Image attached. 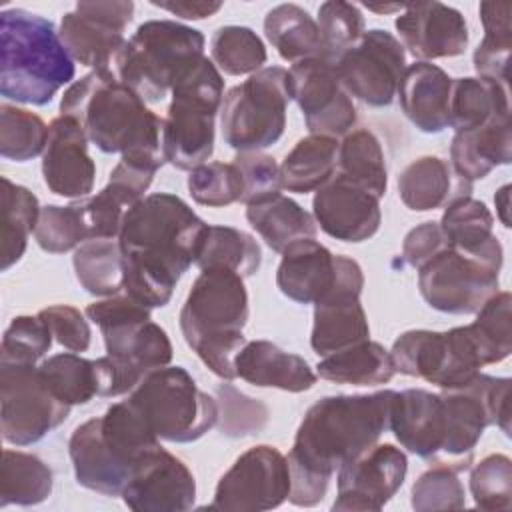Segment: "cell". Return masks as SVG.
<instances>
[{"label": "cell", "mask_w": 512, "mask_h": 512, "mask_svg": "<svg viewBox=\"0 0 512 512\" xmlns=\"http://www.w3.org/2000/svg\"><path fill=\"white\" fill-rule=\"evenodd\" d=\"M234 368L236 378L252 386L294 394L310 390L318 378L302 356L286 352L270 340L246 342L234 358Z\"/></svg>", "instance_id": "obj_28"}, {"label": "cell", "mask_w": 512, "mask_h": 512, "mask_svg": "<svg viewBox=\"0 0 512 512\" xmlns=\"http://www.w3.org/2000/svg\"><path fill=\"white\" fill-rule=\"evenodd\" d=\"M440 226L452 248L502 266L504 250L494 234V216L482 200L472 196L452 200L444 206Z\"/></svg>", "instance_id": "obj_32"}, {"label": "cell", "mask_w": 512, "mask_h": 512, "mask_svg": "<svg viewBox=\"0 0 512 512\" xmlns=\"http://www.w3.org/2000/svg\"><path fill=\"white\" fill-rule=\"evenodd\" d=\"M394 374L390 352L370 338L328 354L316 364V376L336 384L378 386L388 384Z\"/></svg>", "instance_id": "obj_35"}, {"label": "cell", "mask_w": 512, "mask_h": 512, "mask_svg": "<svg viewBox=\"0 0 512 512\" xmlns=\"http://www.w3.org/2000/svg\"><path fill=\"white\" fill-rule=\"evenodd\" d=\"M88 136L72 116H56L48 124V142L42 152V178L48 190L62 198L90 196L96 164L88 154Z\"/></svg>", "instance_id": "obj_23"}, {"label": "cell", "mask_w": 512, "mask_h": 512, "mask_svg": "<svg viewBox=\"0 0 512 512\" xmlns=\"http://www.w3.org/2000/svg\"><path fill=\"white\" fill-rule=\"evenodd\" d=\"M188 192L196 204L222 208L240 202L244 176L234 162H204L188 172Z\"/></svg>", "instance_id": "obj_48"}, {"label": "cell", "mask_w": 512, "mask_h": 512, "mask_svg": "<svg viewBox=\"0 0 512 512\" xmlns=\"http://www.w3.org/2000/svg\"><path fill=\"white\" fill-rule=\"evenodd\" d=\"M312 216L324 234L352 244L370 240L382 224L380 200L338 174L316 190Z\"/></svg>", "instance_id": "obj_24"}, {"label": "cell", "mask_w": 512, "mask_h": 512, "mask_svg": "<svg viewBox=\"0 0 512 512\" xmlns=\"http://www.w3.org/2000/svg\"><path fill=\"white\" fill-rule=\"evenodd\" d=\"M494 204H496V216L500 218L504 228H510V184H504L498 188L494 194Z\"/></svg>", "instance_id": "obj_59"}, {"label": "cell", "mask_w": 512, "mask_h": 512, "mask_svg": "<svg viewBox=\"0 0 512 512\" xmlns=\"http://www.w3.org/2000/svg\"><path fill=\"white\" fill-rule=\"evenodd\" d=\"M250 306L244 278L230 270H200L180 308L186 344L220 380H234V358L246 344Z\"/></svg>", "instance_id": "obj_4"}, {"label": "cell", "mask_w": 512, "mask_h": 512, "mask_svg": "<svg viewBox=\"0 0 512 512\" xmlns=\"http://www.w3.org/2000/svg\"><path fill=\"white\" fill-rule=\"evenodd\" d=\"M234 164L244 176V196L242 204H254L280 194V164L264 152H238Z\"/></svg>", "instance_id": "obj_54"}, {"label": "cell", "mask_w": 512, "mask_h": 512, "mask_svg": "<svg viewBox=\"0 0 512 512\" xmlns=\"http://www.w3.org/2000/svg\"><path fill=\"white\" fill-rule=\"evenodd\" d=\"M408 458L394 444H372L336 470L332 510L378 512L402 488Z\"/></svg>", "instance_id": "obj_19"}, {"label": "cell", "mask_w": 512, "mask_h": 512, "mask_svg": "<svg viewBox=\"0 0 512 512\" xmlns=\"http://www.w3.org/2000/svg\"><path fill=\"white\" fill-rule=\"evenodd\" d=\"M134 18L130 0L78 2L72 12L60 20V40L74 62L100 70L112 68V62L124 46V30Z\"/></svg>", "instance_id": "obj_18"}, {"label": "cell", "mask_w": 512, "mask_h": 512, "mask_svg": "<svg viewBox=\"0 0 512 512\" xmlns=\"http://www.w3.org/2000/svg\"><path fill=\"white\" fill-rule=\"evenodd\" d=\"M500 270L502 266L448 246L418 268V290L438 312L476 314L498 292Z\"/></svg>", "instance_id": "obj_14"}, {"label": "cell", "mask_w": 512, "mask_h": 512, "mask_svg": "<svg viewBox=\"0 0 512 512\" xmlns=\"http://www.w3.org/2000/svg\"><path fill=\"white\" fill-rule=\"evenodd\" d=\"M38 370L54 396L68 406L88 404L98 396L96 360L82 358L76 352H60L44 358Z\"/></svg>", "instance_id": "obj_44"}, {"label": "cell", "mask_w": 512, "mask_h": 512, "mask_svg": "<svg viewBox=\"0 0 512 512\" xmlns=\"http://www.w3.org/2000/svg\"><path fill=\"white\" fill-rule=\"evenodd\" d=\"M206 228L180 196L152 192L126 212L118 242L124 258L164 268L180 280L196 264Z\"/></svg>", "instance_id": "obj_5"}, {"label": "cell", "mask_w": 512, "mask_h": 512, "mask_svg": "<svg viewBox=\"0 0 512 512\" xmlns=\"http://www.w3.org/2000/svg\"><path fill=\"white\" fill-rule=\"evenodd\" d=\"M388 352L396 372L422 378L442 390L468 384L486 366L468 324L444 332L406 330Z\"/></svg>", "instance_id": "obj_11"}, {"label": "cell", "mask_w": 512, "mask_h": 512, "mask_svg": "<svg viewBox=\"0 0 512 512\" xmlns=\"http://www.w3.org/2000/svg\"><path fill=\"white\" fill-rule=\"evenodd\" d=\"M470 194L472 182L456 174L450 162L440 156H420L398 174V196L412 212L444 208Z\"/></svg>", "instance_id": "obj_29"}, {"label": "cell", "mask_w": 512, "mask_h": 512, "mask_svg": "<svg viewBox=\"0 0 512 512\" xmlns=\"http://www.w3.org/2000/svg\"><path fill=\"white\" fill-rule=\"evenodd\" d=\"M210 60L228 76L254 74L268 60L262 38L248 26H220L210 38Z\"/></svg>", "instance_id": "obj_45"}, {"label": "cell", "mask_w": 512, "mask_h": 512, "mask_svg": "<svg viewBox=\"0 0 512 512\" xmlns=\"http://www.w3.org/2000/svg\"><path fill=\"white\" fill-rule=\"evenodd\" d=\"M128 402L160 440L176 444L200 440L220 416L218 402L198 388L188 370L170 364L146 372Z\"/></svg>", "instance_id": "obj_8"}, {"label": "cell", "mask_w": 512, "mask_h": 512, "mask_svg": "<svg viewBox=\"0 0 512 512\" xmlns=\"http://www.w3.org/2000/svg\"><path fill=\"white\" fill-rule=\"evenodd\" d=\"M48 142L46 122L16 104L0 106V156L12 162H28L42 156Z\"/></svg>", "instance_id": "obj_46"}, {"label": "cell", "mask_w": 512, "mask_h": 512, "mask_svg": "<svg viewBox=\"0 0 512 512\" xmlns=\"http://www.w3.org/2000/svg\"><path fill=\"white\" fill-rule=\"evenodd\" d=\"M338 280V254H332L316 238L290 244L282 252L276 270L278 290L298 304H316Z\"/></svg>", "instance_id": "obj_26"}, {"label": "cell", "mask_w": 512, "mask_h": 512, "mask_svg": "<svg viewBox=\"0 0 512 512\" xmlns=\"http://www.w3.org/2000/svg\"><path fill=\"white\" fill-rule=\"evenodd\" d=\"M218 394L222 398V422L220 430L228 436H248L258 432L268 416V410L258 400L238 392L230 384H222L218 388Z\"/></svg>", "instance_id": "obj_55"}, {"label": "cell", "mask_w": 512, "mask_h": 512, "mask_svg": "<svg viewBox=\"0 0 512 512\" xmlns=\"http://www.w3.org/2000/svg\"><path fill=\"white\" fill-rule=\"evenodd\" d=\"M478 14L482 20L484 36L472 54L476 76L508 84V64L512 52V4L480 2Z\"/></svg>", "instance_id": "obj_42"}, {"label": "cell", "mask_w": 512, "mask_h": 512, "mask_svg": "<svg viewBox=\"0 0 512 512\" xmlns=\"http://www.w3.org/2000/svg\"><path fill=\"white\" fill-rule=\"evenodd\" d=\"M388 430L402 448L432 464L444 440V408L440 394L424 388L394 392Z\"/></svg>", "instance_id": "obj_25"}, {"label": "cell", "mask_w": 512, "mask_h": 512, "mask_svg": "<svg viewBox=\"0 0 512 512\" xmlns=\"http://www.w3.org/2000/svg\"><path fill=\"white\" fill-rule=\"evenodd\" d=\"M52 468L36 454L10 450L2 452L0 474V508L10 504L36 506L52 494Z\"/></svg>", "instance_id": "obj_41"}, {"label": "cell", "mask_w": 512, "mask_h": 512, "mask_svg": "<svg viewBox=\"0 0 512 512\" xmlns=\"http://www.w3.org/2000/svg\"><path fill=\"white\" fill-rule=\"evenodd\" d=\"M366 8L370 12H378V14H388V12H402L404 6L402 4H388V6H374V4H366Z\"/></svg>", "instance_id": "obj_60"}, {"label": "cell", "mask_w": 512, "mask_h": 512, "mask_svg": "<svg viewBox=\"0 0 512 512\" xmlns=\"http://www.w3.org/2000/svg\"><path fill=\"white\" fill-rule=\"evenodd\" d=\"M364 288L362 266L338 254V280L334 288L314 304L310 346L318 356L334 354L370 338L366 310L360 302Z\"/></svg>", "instance_id": "obj_20"}, {"label": "cell", "mask_w": 512, "mask_h": 512, "mask_svg": "<svg viewBox=\"0 0 512 512\" xmlns=\"http://www.w3.org/2000/svg\"><path fill=\"white\" fill-rule=\"evenodd\" d=\"M338 138L308 134L300 138L280 164L282 190L294 194L316 192L336 174Z\"/></svg>", "instance_id": "obj_36"}, {"label": "cell", "mask_w": 512, "mask_h": 512, "mask_svg": "<svg viewBox=\"0 0 512 512\" xmlns=\"http://www.w3.org/2000/svg\"><path fill=\"white\" fill-rule=\"evenodd\" d=\"M68 456L72 460L76 482L104 496H120L130 472L110 454L100 438L96 418L78 424L68 440Z\"/></svg>", "instance_id": "obj_31"}, {"label": "cell", "mask_w": 512, "mask_h": 512, "mask_svg": "<svg viewBox=\"0 0 512 512\" xmlns=\"http://www.w3.org/2000/svg\"><path fill=\"white\" fill-rule=\"evenodd\" d=\"M400 44L416 62L452 58L464 54L470 32L460 10L442 2H420L404 6L394 20Z\"/></svg>", "instance_id": "obj_22"}, {"label": "cell", "mask_w": 512, "mask_h": 512, "mask_svg": "<svg viewBox=\"0 0 512 512\" xmlns=\"http://www.w3.org/2000/svg\"><path fill=\"white\" fill-rule=\"evenodd\" d=\"M152 308L120 292L86 306L84 314L104 338L106 354L128 364L142 376L172 362V342L166 330L152 322Z\"/></svg>", "instance_id": "obj_12"}, {"label": "cell", "mask_w": 512, "mask_h": 512, "mask_svg": "<svg viewBox=\"0 0 512 512\" xmlns=\"http://www.w3.org/2000/svg\"><path fill=\"white\" fill-rule=\"evenodd\" d=\"M72 266L76 280L92 296L108 298L124 290V258L118 238L82 242L74 250Z\"/></svg>", "instance_id": "obj_43"}, {"label": "cell", "mask_w": 512, "mask_h": 512, "mask_svg": "<svg viewBox=\"0 0 512 512\" xmlns=\"http://www.w3.org/2000/svg\"><path fill=\"white\" fill-rule=\"evenodd\" d=\"M52 332L36 316H16L4 330L0 342V362L38 364L52 346Z\"/></svg>", "instance_id": "obj_53"}, {"label": "cell", "mask_w": 512, "mask_h": 512, "mask_svg": "<svg viewBox=\"0 0 512 512\" xmlns=\"http://www.w3.org/2000/svg\"><path fill=\"white\" fill-rule=\"evenodd\" d=\"M38 318L48 326L54 340L68 352H86L92 342V330L86 314L68 304H54L42 308Z\"/></svg>", "instance_id": "obj_56"}, {"label": "cell", "mask_w": 512, "mask_h": 512, "mask_svg": "<svg viewBox=\"0 0 512 512\" xmlns=\"http://www.w3.org/2000/svg\"><path fill=\"white\" fill-rule=\"evenodd\" d=\"M290 76L282 66H264L232 86L220 106L224 142L236 152H262L276 144L286 128Z\"/></svg>", "instance_id": "obj_10"}, {"label": "cell", "mask_w": 512, "mask_h": 512, "mask_svg": "<svg viewBox=\"0 0 512 512\" xmlns=\"http://www.w3.org/2000/svg\"><path fill=\"white\" fill-rule=\"evenodd\" d=\"M170 94L172 102L162 124L164 162L190 172L214 154V120L224 100V78L204 56Z\"/></svg>", "instance_id": "obj_7"}, {"label": "cell", "mask_w": 512, "mask_h": 512, "mask_svg": "<svg viewBox=\"0 0 512 512\" xmlns=\"http://www.w3.org/2000/svg\"><path fill=\"white\" fill-rule=\"evenodd\" d=\"M512 296L498 290L478 312L476 320L468 324L484 364H498L512 352Z\"/></svg>", "instance_id": "obj_47"}, {"label": "cell", "mask_w": 512, "mask_h": 512, "mask_svg": "<svg viewBox=\"0 0 512 512\" xmlns=\"http://www.w3.org/2000/svg\"><path fill=\"white\" fill-rule=\"evenodd\" d=\"M316 24L320 30L324 58L336 62L366 32L364 16L352 2L330 0L320 4Z\"/></svg>", "instance_id": "obj_49"}, {"label": "cell", "mask_w": 512, "mask_h": 512, "mask_svg": "<svg viewBox=\"0 0 512 512\" xmlns=\"http://www.w3.org/2000/svg\"><path fill=\"white\" fill-rule=\"evenodd\" d=\"M290 496L288 458L270 444H258L242 452L220 476L212 510L262 512L284 504Z\"/></svg>", "instance_id": "obj_15"}, {"label": "cell", "mask_w": 512, "mask_h": 512, "mask_svg": "<svg viewBox=\"0 0 512 512\" xmlns=\"http://www.w3.org/2000/svg\"><path fill=\"white\" fill-rule=\"evenodd\" d=\"M38 198L26 188L10 178L2 176V250H0V270H10L28 248V238L34 234L40 216Z\"/></svg>", "instance_id": "obj_39"}, {"label": "cell", "mask_w": 512, "mask_h": 512, "mask_svg": "<svg viewBox=\"0 0 512 512\" xmlns=\"http://www.w3.org/2000/svg\"><path fill=\"white\" fill-rule=\"evenodd\" d=\"M510 384V378L478 372L468 384L438 392L444 408V440L432 464L460 474L472 466L474 448L488 426H498L510 436Z\"/></svg>", "instance_id": "obj_9"}, {"label": "cell", "mask_w": 512, "mask_h": 512, "mask_svg": "<svg viewBox=\"0 0 512 512\" xmlns=\"http://www.w3.org/2000/svg\"><path fill=\"white\" fill-rule=\"evenodd\" d=\"M120 496L134 512H186L196 502V478L178 456L158 444L136 462Z\"/></svg>", "instance_id": "obj_21"}, {"label": "cell", "mask_w": 512, "mask_h": 512, "mask_svg": "<svg viewBox=\"0 0 512 512\" xmlns=\"http://www.w3.org/2000/svg\"><path fill=\"white\" fill-rule=\"evenodd\" d=\"M60 114L78 120L88 140L104 154L158 172L164 166L162 124L156 112L112 68L90 70L60 98Z\"/></svg>", "instance_id": "obj_2"}, {"label": "cell", "mask_w": 512, "mask_h": 512, "mask_svg": "<svg viewBox=\"0 0 512 512\" xmlns=\"http://www.w3.org/2000/svg\"><path fill=\"white\" fill-rule=\"evenodd\" d=\"M264 36L282 60L300 62L324 58V46L316 18L298 4H278L264 16Z\"/></svg>", "instance_id": "obj_37"}, {"label": "cell", "mask_w": 512, "mask_h": 512, "mask_svg": "<svg viewBox=\"0 0 512 512\" xmlns=\"http://www.w3.org/2000/svg\"><path fill=\"white\" fill-rule=\"evenodd\" d=\"M452 78L432 62L406 66L398 82V102L404 116L424 134H440L450 126Z\"/></svg>", "instance_id": "obj_27"}, {"label": "cell", "mask_w": 512, "mask_h": 512, "mask_svg": "<svg viewBox=\"0 0 512 512\" xmlns=\"http://www.w3.org/2000/svg\"><path fill=\"white\" fill-rule=\"evenodd\" d=\"M450 246L440 222L426 220L414 226L402 242V260L412 268H422L428 260H432L438 252Z\"/></svg>", "instance_id": "obj_57"}, {"label": "cell", "mask_w": 512, "mask_h": 512, "mask_svg": "<svg viewBox=\"0 0 512 512\" xmlns=\"http://www.w3.org/2000/svg\"><path fill=\"white\" fill-rule=\"evenodd\" d=\"M74 74L52 20L24 8L0 12V94L6 100L46 106Z\"/></svg>", "instance_id": "obj_3"}, {"label": "cell", "mask_w": 512, "mask_h": 512, "mask_svg": "<svg viewBox=\"0 0 512 512\" xmlns=\"http://www.w3.org/2000/svg\"><path fill=\"white\" fill-rule=\"evenodd\" d=\"M336 174L378 200L388 188V168L378 136L368 128L350 130L338 144Z\"/></svg>", "instance_id": "obj_38"}, {"label": "cell", "mask_w": 512, "mask_h": 512, "mask_svg": "<svg viewBox=\"0 0 512 512\" xmlns=\"http://www.w3.org/2000/svg\"><path fill=\"white\" fill-rule=\"evenodd\" d=\"M410 504L416 512L464 508L466 494L458 472L448 466L432 464V468L422 472L412 484Z\"/></svg>", "instance_id": "obj_52"}, {"label": "cell", "mask_w": 512, "mask_h": 512, "mask_svg": "<svg viewBox=\"0 0 512 512\" xmlns=\"http://www.w3.org/2000/svg\"><path fill=\"white\" fill-rule=\"evenodd\" d=\"M246 220L266 242V246L278 254H282L290 244L306 238H316L318 234V224L314 216L282 192L266 200L248 204Z\"/></svg>", "instance_id": "obj_33"}, {"label": "cell", "mask_w": 512, "mask_h": 512, "mask_svg": "<svg viewBox=\"0 0 512 512\" xmlns=\"http://www.w3.org/2000/svg\"><path fill=\"white\" fill-rule=\"evenodd\" d=\"M448 116L454 132L472 130L494 118L510 116L508 84L480 76L452 78Z\"/></svg>", "instance_id": "obj_34"}, {"label": "cell", "mask_w": 512, "mask_h": 512, "mask_svg": "<svg viewBox=\"0 0 512 512\" xmlns=\"http://www.w3.org/2000/svg\"><path fill=\"white\" fill-rule=\"evenodd\" d=\"M70 408L48 388L38 364L0 362V428L8 444L40 442L66 422Z\"/></svg>", "instance_id": "obj_13"}, {"label": "cell", "mask_w": 512, "mask_h": 512, "mask_svg": "<svg viewBox=\"0 0 512 512\" xmlns=\"http://www.w3.org/2000/svg\"><path fill=\"white\" fill-rule=\"evenodd\" d=\"M336 70L350 98L372 108H384L396 98L398 82L406 70V50L394 34L372 28L336 60Z\"/></svg>", "instance_id": "obj_16"}, {"label": "cell", "mask_w": 512, "mask_h": 512, "mask_svg": "<svg viewBox=\"0 0 512 512\" xmlns=\"http://www.w3.org/2000/svg\"><path fill=\"white\" fill-rule=\"evenodd\" d=\"M468 470L470 492L480 510L512 508V460L506 454H488Z\"/></svg>", "instance_id": "obj_51"}, {"label": "cell", "mask_w": 512, "mask_h": 512, "mask_svg": "<svg viewBox=\"0 0 512 512\" xmlns=\"http://www.w3.org/2000/svg\"><path fill=\"white\" fill-rule=\"evenodd\" d=\"M206 38L176 20H148L124 42L112 62L120 82L144 102H162L172 86L204 58Z\"/></svg>", "instance_id": "obj_6"}, {"label": "cell", "mask_w": 512, "mask_h": 512, "mask_svg": "<svg viewBox=\"0 0 512 512\" xmlns=\"http://www.w3.org/2000/svg\"><path fill=\"white\" fill-rule=\"evenodd\" d=\"M512 162L510 116L494 118L478 128L454 132L450 166L462 178L474 182L486 178L496 166Z\"/></svg>", "instance_id": "obj_30"}, {"label": "cell", "mask_w": 512, "mask_h": 512, "mask_svg": "<svg viewBox=\"0 0 512 512\" xmlns=\"http://www.w3.org/2000/svg\"><path fill=\"white\" fill-rule=\"evenodd\" d=\"M34 240L48 254H64L86 242L88 234L78 204L72 202L68 206H42L34 230Z\"/></svg>", "instance_id": "obj_50"}, {"label": "cell", "mask_w": 512, "mask_h": 512, "mask_svg": "<svg viewBox=\"0 0 512 512\" xmlns=\"http://www.w3.org/2000/svg\"><path fill=\"white\" fill-rule=\"evenodd\" d=\"M290 96L302 110L310 134L344 138L356 124L358 110L342 88L336 62L306 58L290 66Z\"/></svg>", "instance_id": "obj_17"}, {"label": "cell", "mask_w": 512, "mask_h": 512, "mask_svg": "<svg viewBox=\"0 0 512 512\" xmlns=\"http://www.w3.org/2000/svg\"><path fill=\"white\" fill-rule=\"evenodd\" d=\"M394 392L324 396L306 410L286 456L290 468L288 500L294 506L320 504L334 472L378 442L388 430Z\"/></svg>", "instance_id": "obj_1"}, {"label": "cell", "mask_w": 512, "mask_h": 512, "mask_svg": "<svg viewBox=\"0 0 512 512\" xmlns=\"http://www.w3.org/2000/svg\"><path fill=\"white\" fill-rule=\"evenodd\" d=\"M156 8L168 10L170 14L184 18V20H204L214 16L220 8L222 2H212V0H172V2H150Z\"/></svg>", "instance_id": "obj_58"}, {"label": "cell", "mask_w": 512, "mask_h": 512, "mask_svg": "<svg viewBox=\"0 0 512 512\" xmlns=\"http://www.w3.org/2000/svg\"><path fill=\"white\" fill-rule=\"evenodd\" d=\"M262 248L258 240L232 226H208L196 266L200 270H230L250 278L260 270Z\"/></svg>", "instance_id": "obj_40"}]
</instances>
